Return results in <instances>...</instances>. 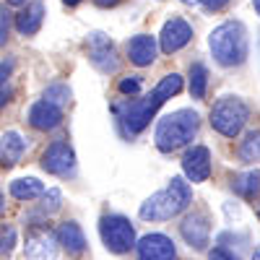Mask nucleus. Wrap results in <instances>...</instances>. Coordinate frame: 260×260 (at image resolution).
I'll list each match as a JSON object with an SVG mask.
<instances>
[{"label":"nucleus","instance_id":"nucleus-1","mask_svg":"<svg viewBox=\"0 0 260 260\" xmlns=\"http://www.w3.org/2000/svg\"><path fill=\"white\" fill-rule=\"evenodd\" d=\"M180 91H182V78L177 73H169V76H164L156 83V89L151 91V94H146L141 99H130V102L117 104L115 112L120 115V120H122L127 133L130 136H138L141 130H146V125L151 122V117L156 115L159 107L167 99H172L175 94H180Z\"/></svg>","mask_w":260,"mask_h":260},{"label":"nucleus","instance_id":"nucleus-2","mask_svg":"<svg viewBox=\"0 0 260 260\" xmlns=\"http://www.w3.org/2000/svg\"><path fill=\"white\" fill-rule=\"evenodd\" d=\"M192 203V190L182 177H172L169 185L154 192L146 203H141L138 216L143 221H169L172 216L182 213Z\"/></svg>","mask_w":260,"mask_h":260},{"label":"nucleus","instance_id":"nucleus-3","mask_svg":"<svg viewBox=\"0 0 260 260\" xmlns=\"http://www.w3.org/2000/svg\"><path fill=\"white\" fill-rule=\"evenodd\" d=\"M198 127H201V117L195 110H177L172 115H164L156 122V148L164 151V154H172L182 146H187L195 136H198Z\"/></svg>","mask_w":260,"mask_h":260},{"label":"nucleus","instance_id":"nucleus-4","mask_svg":"<svg viewBox=\"0 0 260 260\" xmlns=\"http://www.w3.org/2000/svg\"><path fill=\"white\" fill-rule=\"evenodd\" d=\"M208 47L216 62L224 68H234L247 60V31L240 21H224L208 37Z\"/></svg>","mask_w":260,"mask_h":260},{"label":"nucleus","instance_id":"nucleus-5","mask_svg":"<svg viewBox=\"0 0 260 260\" xmlns=\"http://www.w3.org/2000/svg\"><path fill=\"white\" fill-rule=\"evenodd\" d=\"M247 117H250V110L240 96H221L211 110V125H213L216 133H221L224 138L240 136Z\"/></svg>","mask_w":260,"mask_h":260},{"label":"nucleus","instance_id":"nucleus-6","mask_svg":"<svg viewBox=\"0 0 260 260\" xmlns=\"http://www.w3.org/2000/svg\"><path fill=\"white\" fill-rule=\"evenodd\" d=\"M99 234L104 247L115 255L130 252V247H136V229L125 216H104L99 224Z\"/></svg>","mask_w":260,"mask_h":260},{"label":"nucleus","instance_id":"nucleus-7","mask_svg":"<svg viewBox=\"0 0 260 260\" xmlns=\"http://www.w3.org/2000/svg\"><path fill=\"white\" fill-rule=\"evenodd\" d=\"M42 169L50 172L57 177H68L76 172V154L73 148L65 141H55L52 146H47L45 156H42Z\"/></svg>","mask_w":260,"mask_h":260},{"label":"nucleus","instance_id":"nucleus-8","mask_svg":"<svg viewBox=\"0 0 260 260\" xmlns=\"http://www.w3.org/2000/svg\"><path fill=\"white\" fill-rule=\"evenodd\" d=\"M192 39V26L187 24L185 18H169L167 24L161 26V34H159V47L164 55H172L182 50L187 42Z\"/></svg>","mask_w":260,"mask_h":260},{"label":"nucleus","instance_id":"nucleus-9","mask_svg":"<svg viewBox=\"0 0 260 260\" xmlns=\"http://www.w3.org/2000/svg\"><path fill=\"white\" fill-rule=\"evenodd\" d=\"M60 240L45 226L34 229L26 237V260H57Z\"/></svg>","mask_w":260,"mask_h":260},{"label":"nucleus","instance_id":"nucleus-10","mask_svg":"<svg viewBox=\"0 0 260 260\" xmlns=\"http://www.w3.org/2000/svg\"><path fill=\"white\" fill-rule=\"evenodd\" d=\"M138 260H177L175 242L167 234H146L136 245Z\"/></svg>","mask_w":260,"mask_h":260},{"label":"nucleus","instance_id":"nucleus-11","mask_svg":"<svg viewBox=\"0 0 260 260\" xmlns=\"http://www.w3.org/2000/svg\"><path fill=\"white\" fill-rule=\"evenodd\" d=\"M182 172L190 182H206L211 177V151L206 146H192L182 159Z\"/></svg>","mask_w":260,"mask_h":260},{"label":"nucleus","instance_id":"nucleus-12","mask_svg":"<svg viewBox=\"0 0 260 260\" xmlns=\"http://www.w3.org/2000/svg\"><path fill=\"white\" fill-rule=\"evenodd\" d=\"M89 57H91V62L96 65L102 73H115L117 71V60H115L112 42H110V37H104L99 31L89 34Z\"/></svg>","mask_w":260,"mask_h":260},{"label":"nucleus","instance_id":"nucleus-13","mask_svg":"<svg viewBox=\"0 0 260 260\" xmlns=\"http://www.w3.org/2000/svg\"><path fill=\"white\" fill-rule=\"evenodd\" d=\"M62 120V107L47 102V99H42V102H34L31 104V110H29V125L37 127V130H52L57 127Z\"/></svg>","mask_w":260,"mask_h":260},{"label":"nucleus","instance_id":"nucleus-14","mask_svg":"<svg viewBox=\"0 0 260 260\" xmlns=\"http://www.w3.org/2000/svg\"><path fill=\"white\" fill-rule=\"evenodd\" d=\"M180 232H182L185 242H187L190 247H195V250H203V247L208 245V232H211L206 213H190L187 219L182 221Z\"/></svg>","mask_w":260,"mask_h":260},{"label":"nucleus","instance_id":"nucleus-15","mask_svg":"<svg viewBox=\"0 0 260 260\" xmlns=\"http://www.w3.org/2000/svg\"><path fill=\"white\" fill-rule=\"evenodd\" d=\"M127 57L138 68H146L156 60V39L151 34H138L127 42Z\"/></svg>","mask_w":260,"mask_h":260},{"label":"nucleus","instance_id":"nucleus-16","mask_svg":"<svg viewBox=\"0 0 260 260\" xmlns=\"http://www.w3.org/2000/svg\"><path fill=\"white\" fill-rule=\"evenodd\" d=\"M42 21H45V8H42V3H29L16 16V31L31 37L42 29Z\"/></svg>","mask_w":260,"mask_h":260},{"label":"nucleus","instance_id":"nucleus-17","mask_svg":"<svg viewBox=\"0 0 260 260\" xmlns=\"http://www.w3.org/2000/svg\"><path fill=\"white\" fill-rule=\"evenodd\" d=\"M57 240H60L62 250L68 255H81L86 250V237H83V232H81V226L76 221H65L57 229Z\"/></svg>","mask_w":260,"mask_h":260},{"label":"nucleus","instance_id":"nucleus-18","mask_svg":"<svg viewBox=\"0 0 260 260\" xmlns=\"http://www.w3.org/2000/svg\"><path fill=\"white\" fill-rule=\"evenodd\" d=\"M24 151H26V141L21 138V133H16V130H6L3 143H0V161H3V167L18 164V159H21Z\"/></svg>","mask_w":260,"mask_h":260},{"label":"nucleus","instance_id":"nucleus-19","mask_svg":"<svg viewBox=\"0 0 260 260\" xmlns=\"http://www.w3.org/2000/svg\"><path fill=\"white\" fill-rule=\"evenodd\" d=\"M11 195L18 201H34L39 195H45V185L37 177H18L11 182Z\"/></svg>","mask_w":260,"mask_h":260},{"label":"nucleus","instance_id":"nucleus-20","mask_svg":"<svg viewBox=\"0 0 260 260\" xmlns=\"http://www.w3.org/2000/svg\"><path fill=\"white\" fill-rule=\"evenodd\" d=\"M232 190L237 195H242V198L252 201L255 195H260V172H245V175H237L232 180Z\"/></svg>","mask_w":260,"mask_h":260},{"label":"nucleus","instance_id":"nucleus-21","mask_svg":"<svg viewBox=\"0 0 260 260\" xmlns=\"http://www.w3.org/2000/svg\"><path fill=\"white\" fill-rule=\"evenodd\" d=\"M206 83H208V73L201 62L190 65V94L192 99H203L206 96Z\"/></svg>","mask_w":260,"mask_h":260},{"label":"nucleus","instance_id":"nucleus-22","mask_svg":"<svg viewBox=\"0 0 260 260\" xmlns=\"http://www.w3.org/2000/svg\"><path fill=\"white\" fill-rule=\"evenodd\" d=\"M240 159H242V161H247V164L260 161V130H255V133H250V136L242 141Z\"/></svg>","mask_w":260,"mask_h":260},{"label":"nucleus","instance_id":"nucleus-23","mask_svg":"<svg viewBox=\"0 0 260 260\" xmlns=\"http://www.w3.org/2000/svg\"><path fill=\"white\" fill-rule=\"evenodd\" d=\"M45 99L57 104V107H68L71 104V89L65 83H52L45 89Z\"/></svg>","mask_w":260,"mask_h":260},{"label":"nucleus","instance_id":"nucleus-24","mask_svg":"<svg viewBox=\"0 0 260 260\" xmlns=\"http://www.w3.org/2000/svg\"><path fill=\"white\" fill-rule=\"evenodd\" d=\"M60 201H62V192L57 190V187H52V190H47L45 195H42V213H55L57 208H60Z\"/></svg>","mask_w":260,"mask_h":260},{"label":"nucleus","instance_id":"nucleus-25","mask_svg":"<svg viewBox=\"0 0 260 260\" xmlns=\"http://www.w3.org/2000/svg\"><path fill=\"white\" fill-rule=\"evenodd\" d=\"M117 89H120V94H138V91H141V78H138V76L122 78Z\"/></svg>","mask_w":260,"mask_h":260},{"label":"nucleus","instance_id":"nucleus-26","mask_svg":"<svg viewBox=\"0 0 260 260\" xmlns=\"http://www.w3.org/2000/svg\"><path fill=\"white\" fill-rule=\"evenodd\" d=\"M208 257H211V260H240L237 255H232V252H229V250H224V247H213Z\"/></svg>","mask_w":260,"mask_h":260},{"label":"nucleus","instance_id":"nucleus-27","mask_svg":"<svg viewBox=\"0 0 260 260\" xmlns=\"http://www.w3.org/2000/svg\"><path fill=\"white\" fill-rule=\"evenodd\" d=\"M0 16H3L0 18V42L6 45V39H8V11H6V6L0 8Z\"/></svg>","mask_w":260,"mask_h":260},{"label":"nucleus","instance_id":"nucleus-28","mask_svg":"<svg viewBox=\"0 0 260 260\" xmlns=\"http://www.w3.org/2000/svg\"><path fill=\"white\" fill-rule=\"evenodd\" d=\"M203 3H206L208 11H221V8L229 3V0H203Z\"/></svg>","mask_w":260,"mask_h":260},{"label":"nucleus","instance_id":"nucleus-29","mask_svg":"<svg viewBox=\"0 0 260 260\" xmlns=\"http://www.w3.org/2000/svg\"><path fill=\"white\" fill-rule=\"evenodd\" d=\"M13 240H16L13 232H8V237H3V252H11L13 250Z\"/></svg>","mask_w":260,"mask_h":260},{"label":"nucleus","instance_id":"nucleus-30","mask_svg":"<svg viewBox=\"0 0 260 260\" xmlns=\"http://www.w3.org/2000/svg\"><path fill=\"white\" fill-rule=\"evenodd\" d=\"M94 3H96L99 8H115V6L122 3V0H94Z\"/></svg>","mask_w":260,"mask_h":260},{"label":"nucleus","instance_id":"nucleus-31","mask_svg":"<svg viewBox=\"0 0 260 260\" xmlns=\"http://www.w3.org/2000/svg\"><path fill=\"white\" fill-rule=\"evenodd\" d=\"M8 6H26V0H8Z\"/></svg>","mask_w":260,"mask_h":260},{"label":"nucleus","instance_id":"nucleus-32","mask_svg":"<svg viewBox=\"0 0 260 260\" xmlns=\"http://www.w3.org/2000/svg\"><path fill=\"white\" fill-rule=\"evenodd\" d=\"M185 6H198V3H203V0H182Z\"/></svg>","mask_w":260,"mask_h":260},{"label":"nucleus","instance_id":"nucleus-33","mask_svg":"<svg viewBox=\"0 0 260 260\" xmlns=\"http://www.w3.org/2000/svg\"><path fill=\"white\" fill-rule=\"evenodd\" d=\"M62 3H65V6H78L81 0H62Z\"/></svg>","mask_w":260,"mask_h":260},{"label":"nucleus","instance_id":"nucleus-34","mask_svg":"<svg viewBox=\"0 0 260 260\" xmlns=\"http://www.w3.org/2000/svg\"><path fill=\"white\" fill-rule=\"evenodd\" d=\"M252 6H255V11H257V16H260V0H252Z\"/></svg>","mask_w":260,"mask_h":260},{"label":"nucleus","instance_id":"nucleus-35","mask_svg":"<svg viewBox=\"0 0 260 260\" xmlns=\"http://www.w3.org/2000/svg\"><path fill=\"white\" fill-rule=\"evenodd\" d=\"M252 260H260V247H257V250L252 252Z\"/></svg>","mask_w":260,"mask_h":260},{"label":"nucleus","instance_id":"nucleus-36","mask_svg":"<svg viewBox=\"0 0 260 260\" xmlns=\"http://www.w3.org/2000/svg\"><path fill=\"white\" fill-rule=\"evenodd\" d=\"M257 216H260V211H257Z\"/></svg>","mask_w":260,"mask_h":260}]
</instances>
